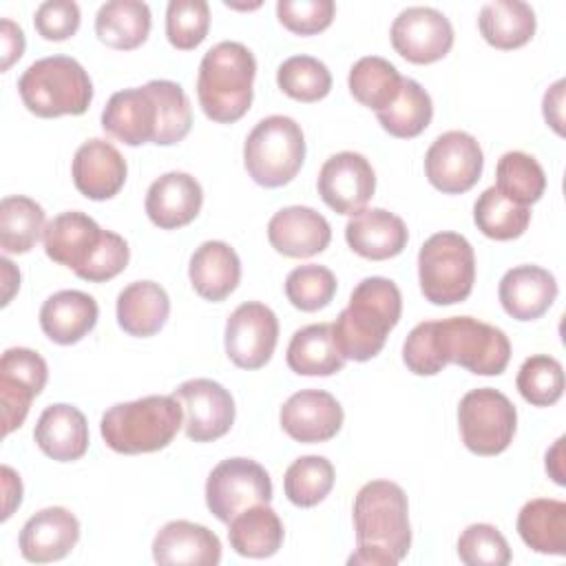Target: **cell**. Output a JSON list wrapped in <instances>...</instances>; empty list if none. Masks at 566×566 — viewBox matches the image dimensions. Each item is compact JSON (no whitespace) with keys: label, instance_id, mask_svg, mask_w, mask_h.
Returning a JSON list of instances; mask_svg holds the SVG:
<instances>
[{"label":"cell","instance_id":"cell-55","mask_svg":"<svg viewBox=\"0 0 566 566\" xmlns=\"http://www.w3.org/2000/svg\"><path fill=\"white\" fill-rule=\"evenodd\" d=\"M0 265H2V281H4V292H2V305H9L13 292L20 287V272L13 268V263L2 256L0 259Z\"/></svg>","mask_w":566,"mask_h":566},{"label":"cell","instance_id":"cell-37","mask_svg":"<svg viewBox=\"0 0 566 566\" xmlns=\"http://www.w3.org/2000/svg\"><path fill=\"white\" fill-rule=\"evenodd\" d=\"M376 117L389 135L398 139H411L431 124L433 102L416 80L402 77L396 99L387 108L378 111Z\"/></svg>","mask_w":566,"mask_h":566},{"label":"cell","instance_id":"cell-12","mask_svg":"<svg viewBox=\"0 0 566 566\" xmlns=\"http://www.w3.org/2000/svg\"><path fill=\"white\" fill-rule=\"evenodd\" d=\"M226 354L241 369H259L270 363L276 340V314L259 303H241L226 321Z\"/></svg>","mask_w":566,"mask_h":566},{"label":"cell","instance_id":"cell-28","mask_svg":"<svg viewBox=\"0 0 566 566\" xmlns=\"http://www.w3.org/2000/svg\"><path fill=\"white\" fill-rule=\"evenodd\" d=\"M97 301L80 290L51 294L40 307V327L57 345L80 343L97 323Z\"/></svg>","mask_w":566,"mask_h":566},{"label":"cell","instance_id":"cell-54","mask_svg":"<svg viewBox=\"0 0 566 566\" xmlns=\"http://www.w3.org/2000/svg\"><path fill=\"white\" fill-rule=\"evenodd\" d=\"M564 442H566V438L562 436L546 451V471L553 478V482H557L559 486L566 484V478H564Z\"/></svg>","mask_w":566,"mask_h":566},{"label":"cell","instance_id":"cell-21","mask_svg":"<svg viewBox=\"0 0 566 566\" xmlns=\"http://www.w3.org/2000/svg\"><path fill=\"white\" fill-rule=\"evenodd\" d=\"M270 245L292 259H307L321 254L332 241L327 219L307 206H287L272 214L268 223Z\"/></svg>","mask_w":566,"mask_h":566},{"label":"cell","instance_id":"cell-33","mask_svg":"<svg viewBox=\"0 0 566 566\" xmlns=\"http://www.w3.org/2000/svg\"><path fill=\"white\" fill-rule=\"evenodd\" d=\"M285 360L298 376H332L345 367V358L336 347L329 323L296 329L290 338Z\"/></svg>","mask_w":566,"mask_h":566},{"label":"cell","instance_id":"cell-35","mask_svg":"<svg viewBox=\"0 0 566 566\" xmlns=\"http://www.w3.org/2000/svg\"><path fill=\"white\" fill-rule=\"evenodd\" d=\"M95 33L111 49L133 51L150 33V9L137 0L104 2L95 15Z\"/></svg>","mask_w":566,"mask_h":566},{"label":"cell","instance_id":"cell-11","mask_svg":"<svg viewBox=\"0 0 566 566\" xmlns=\"http://www.w3.org/2000/svg\"><path fill=\"white\" fill-rule=\"evenodd\" d=\"M484 168V155L478 139L464 130H447L433 139L424 155V175L429 184L444 195L471 190Z\"/></svg>","mask_w":566,"mask_h":566},{"label":"cell","instance_id":"cell-9","mask_svg":"<svg viewBox=\"0 0 566 566\" xmlns=\"http://www.w3.org/2000/svg\"><path fill=\"white\" fill-rule=\"evenodd\" d=\"M458 424L464 447L475 455H497L509 449L517 427L513 402L497 389L480 387L462 396Z\"/></svg>","mask_w":566,"mask_h":566},{"label":"cell","instance_id":"cell-13","mask_svg":"<svg viewBox=\"0 0 566 566\" xmlns=\"http://www.w3.org/2000/svg\"><path fill=\"white\" fill-rule=\"evenodd\" d=\"M49 380L46 360L27 347H9L0 358V402L2 433L9 436L22 427L31 400Z\"/></svg>","mask_w":566,"mask_h":566},{"label":"cell","instance_id":"cell-38","mask_svg":"<svg viewBox=\"0 0 566 566\" xmlns=\"http://www.w3.org/2000/svg\"><path fill=\"white\" fill-rule=\"evenodd\" d=\"M44 210L24 195H9L0 201V248L7 254L29 252L44 232Z\"/></svg>","mask_w":566,"mask_h":566},{"label":"cell","instance_id":"cell-52","mask_svg":"<svg viewBox=\"0 0 566 566\" xmlns=\"http://www.w3.org/2000/svg\"><path fill=\"white\" fill-rule=\"evenodd\" d=\"M564 86L566 82L564 80H557L546 93H544V102H542V108H544V119L546 124H551V128L557 133V135H564Z\"/></svg>","mask_w":566,"mask_h":566},{"label":"cell","instance_id":"cell-29","mask_svg":"<svg viewBox=\"0 0 566 566\" xmlns=\"http://www.w3.org/2000/svg\"><path fill=\"white\" fill-rule=\"evenodd\" d=\"M188 276L195 292L212 303L228 298L241 281V261L226 241H203L190 256Z\"/></svg>","mask_w":566,"mask_h":566},{"label":"cell","instance_id":"cell-24","mask_svg":"<svg viewBox=\"0 0 566 566\" xmlns=\"http://www.w3.org/2000/svg\"><path fill=\"white\" fill-rule=\"evenodd\" d=\"M153 559L166 566H217L221 562V542L201 524L172 520L157 531L153 539Z\"/></svg>","mask_w":566,"mask_h":566},{"label":"cell","instance_id":"cell-43","mask_svg":"<svg viewBox=\"0 0 566 566\" xmlns=\"http://www.w3.org/2000/svg\"><path fill=\"white\" fill-rule=\"evenodd\" d=\"M279 88L296 102H318L332 91L329 69L312 55H292L276 71Z\"/></svg>","mask_w":566,"mask_h":566},{"label":"cell","instance_id":"cell-51","mask_svg":"<svg viewBox=\"0 0 566 566\" xmlns=\"http://www.w3.org/2000/svg\"><path fill=\"white\" fill-rule=\"evenodd\" d=\"M0 51H2V66H0L2 71H9L11 64L18 62L24 53V33L9 18H2L0 22Z\"/></svg>","mask_w":566,"mask_h":566},{"label":"cell","instance_id":"cell-50","mask_svg":"<svg viewBox=\"0 0 566 566\" xmlns=\"http://www.w3.org/2000/svg\"><path fill=\"white\" fill-rule=\"evenodd\" d=\"M80 7L73 0H46L35 9L33 27L49 42H62L80 29Z\"/></svg>","mask_w":566,"mask_h":566},{"label":"cell","instance_id":"cell-25","mask_svg":"<svg viewBox=\"0 0 566 566\" xmlns=\"http://www.w3.org/2000/svg\"><path fill=\"white\" fill-rule=\"evenodd\" d=\"M102 232L104 230L88 214L77 210L62 212L53 217L42 232L44 252L51 261L77 272L93 256Z\"/></svg>","mask_w":566,"mask_h":566},{"label":"cell","instance_id":"cell-4","mask_svg":"<svg viewBox=\"0 0 566 566\" xmlns=\"http://www.w3.org/2000/svg\"><path fill=\"white\" fill-rule=\"evenodd\" d=\"M256 60L241 42H219L199 64L197 97L208 119L217 124L239 122L252 104Z\"/></svg>","mask_w":566,"mask_h":566},{"label":"cell","instance_id":"cell-47","mask_svg":"<svg viewBox=\"0 0 566 566\" xmlns=\"http://www.w3.org/2000/svg\"><path fill=\"white\" fill-rule=\"evenodd\" d=\"M458 557L467 566H504L511 562V548L493 524H471L458 537Z\"/></svg>","mask_w":566,"mask_h":566},{"label":"cell","instance_id":"cell-5","mask_svg":"<svg viewBox=\"0 0 566 566\" xmlns=\"http://www.w3.org/2000/svg\"><path fill=\"white\" fill-rule=\"evenodd\" d=\"M181 427L184 409L170 394L113 405L102 416L99 433L115 453L137 455L168 447Z\"/></svg>","mask_w":566,"mask_h":566},{"label":"cell","instance_id":"cell-3","mask_svg":"<svg viewBox=\"0 0 566 566\" xmlns=\"http://www.w3.org/2000/svg\"><path fill=\"white\" fill-rule=\"evenodd\" d=\"M402 296L398 285L385 276L363 279L347 307L332 323V334L345 360L365 363L380 354L387 334L398 325Z\"/></svg>","mask_w":566,"mask_h":566},{"label":"cell","instance_id":"cell-40","mask_svg":"<svg viewBox=\"0 0 566 566\" xmlns=\"http://www.w3.org/2000/svg\"><path fill=\"white\" fill-rule=\"evenodd\" d=\"M473 221L484 237L495 241H511L522 237L528 228L531 210L526 206L513 203L495 186H491L478 197L473 206Z\"/></svg>","mask_w":566,"mask_h":566},{"label":"cell","instance_id":"cell-30","mask_svg":"<svg viewBox=\"0 0 566 566\" xmlns=\"http://www.w3.org/2000/svg\"><path fill=\"white\" fill-rule=\"evenodd\" d=\"M170 314V298L155 281H135L117 294V323L137 338L157 334Z\"/></svg>","mask_w":566,"mask_h":566},{"label":"cell","instance_id":"cell-39","mask_svg":"<svg viewBox=\"0 0 566 566\" xmlns=\"http://www.w3.org/2000/svg\"><path fill=\"white\" fill-rule=\"evenodd\" d=\"M495 188L520 206H531L546 190V175L539 161L522 150H509L497 159Z\"/></svg>","mask_w":566,"mask_h":566},{"label":"cell","instance_id":"cell-14","mask_svg":"<svg viewBox=\"0 0 566 566\" xmlns=\"http://www.w3.org/2000/svg\"><path fill=\"white\" fill-rule=\"evenodd\" d=\"M391 46L411 64H433L453 46L449 18L433 7H407L391 22Z\"/></svg>","mask_w":566,"mask_h":566},{"label":"cell","instance_id":"cell-22","mask_svg":"<svg viewBox=\"0 0 566 566\" xmlns=\"http://www.w3.org/2000/svg\"><path fill=\"white\" fill-rule=\"evenodd\" d=\"M203 203L201 184L188 172H166L146 192V214L161 230H177L197 219Z\"/></svg>","mask_w":566,"mask_h":566},{"label":"cell","instance_id":"cell-15","mask_svg":"<svg viewBox=\"0 0 566 566\" xmlns=\"http://www.w3.org/2000/svg\"><path fill=\"white\" fill-rule=\"evenodd\" d=\"M172 396L184 409V431L188 440L212 442L230 431L237 409L232 394L223 385L210 378H192L181 382Z\"/></svg>","mask_w":566,"mask_h":566},{"label":"cell","instance_id":"cell-18","mask_svg":"<svg viewBox=\"0 0 566 566\" xmlns=\"http://www.w3.org/2000/svg\"><path fill=\"white\" fill-rule=\"evenodd\" d=\"M126 159L106 139L84 142L73 157L71 175L80 195L93 201L113 199L126 184Z\"/></svg>","mask_w":566,"mask_h":566},{"label":"cell","instance_id":"cell-36","mask_svg":"<svg viewBox=\"0 0 566 566\" xmlns=\"http://www.w3.org/2000/svg\"><path fill=\"white\" fill-rule=\"evenodd\" d=\"M400 84L402 75L398 73V69L389 60L378 55H365L354 62L347 77V86L354 99L376 113L387 108L396 99Z\"/></svg>","mask_w":566,"mask_h":566},{"label":"cell","instance_id":"cell-20","mask_svg":"<svg viewBox=\"0 0 566 566\" xmlns=\"http://www.w3.org/2000/svg\"><path fill=\"white\" fill-rule=\"evenodd\" d=\"M80 539V522L64 506H49L31 515L20 531V553L27 562L46 564L66 557Z\"/></svg>","mask_w":566,"mask_h":566},{"label":"cell","instance_id":"cell-19","mask_svg":"<svg viewBox=\"0 0 566 566\" xmlns=\"http://www.w3.org/2000/svg\"><path fill=\"white\" fill-rule=\"evenodd\" d=\"M157 122V102L146 84L113 93L102 111V128L126 146L155 144Z\"/></svg>","mask_w":566,"mask_h":566},{"label":"cell","instance_id":"cell-8","mask_svg":"<svg viewBox=\"0 0 566 566\" xmlns=\"http://www.w3.org/2000/svg\"><path fill=\"white\" fill-rule=\"evenodd\" d=\"M418 281L433 305H455L469 298L475 283V254L458 232L431 234L418 252Z\"/></svg>","mask_w":566,"mask_h":566},{"label":"cell","instance_id":"cell-53","mask_svg":"<svg viewBox=\"0 0 566 566\" xmlns=\"http://www.w3.org/2000/svg\"><path fill=\"white\" fill-rule=\"evenodd\" d=\"M0 475H2V493H4V506H2V522H4L22 502V482H20V475L7 464H2Z\"/></svg>","mask_w":566,"mask_h":566},{"label":"cell","instance_id":"cell-7","mask_svg":"<svg viewBox=\"0 0 566 566\" xmlns=\"http://www.w3.org/2000/svg\"><path fill=\"white\" fill-rule=\"evenodd\" d=\"M305 161V137L287 115L261 119L243 144V166L254 184L281 188L290 184Z\"/></svg>","mask_w":566,"mask_h":566},{"label":"cell","instance_id":"cell-44","mask_svg":"<svg viewBox=\"0 0 566 566\" xmlns=\"http://www.w3.org/2000/svg\"><path fill=\"white\" fill-rule=\"evenodd\" d=\"M517 391L533 407H551L564 394V367L546 354L528 356L515 378Z\"/></svg>","mask_w":566,"mask_h":566},{"label":"cell","instance_id":"cell-6","mask_svg":"<svg viewBox=\"0 0 566 566\" xmlns=\"http://www.w3.org/2000/svg\"><path fill=\"white\" fill-rule=\"evenodd\" d=\"M18 93L38 117L82 115L93 99V82L84 66L69 55L35 60L18 80Z\"/></svg>","mask_w":566,"mask_h":566},{"label":"cell","instance_id":"cell-42","mask_svg":"<svg viewBox=\"0 0 566 566\" xmlns=\"http://www.w3.org/2000/svg\"><path fill=\"white\" fill-rule=\"evenodd\" d=\"M157 102V146H172L179 144L192 126V108L190 99L177 82L170 80H150L146 84Z\"/></svg>","mask_w":566,"mask_h":566},{"label":"cell","instance_id":"cell-32","mask_svg":"<svg viewBox=\"0 0 566 566\" xmlns=\"http://www.w3.org/2000/svg\"><path fill=\"white\" fill-rule=\"evenodd\" d=\"M283 537V522L268 504L248 506L228 522L230 546L243 557H272L281 548Z\"/></svg>","mask_w":566,"mask_h":566},{"label":"cell","instance_id":"cell-23","mask_svg":"<svg viewBox=\"0 0 566 566\" xmlns=\"http://www.w3.org/2000/svg\"><path fill=\"white\" fill-rule=\"evenodd\" d=\"M345 241L358 256L385 261L405 250L409 230L398 214L385 208H365L347 221Z\"/></svg>","mask_w":566,"mask_h":566},{"label":"cell","instance_id":"cell-45","mask_svg":"<svg viewBox=\"0 0 566 566\" xmlns=\"http://www.w3.org/2000/svg\"><path fill=\"white\" fill-rule=\"evenodd\" d=\"M336 276L329 268L307 263L294 268L285 279V296L301 312H316L332 303Z\"/></svg>","mask_w":566,"mask_h":566},{"label":"cell","instance_id":"cell-26","mask_svg":"<svg viewBox=\"0 0 566 566\" xmlns=\"http://www.w3.org/2000/svg\"><path fill=\"white\" fill-rule=\"evenodd\" d=\"M497 296L504 312L515 321H535L555 303L557 281L539 265H517L502 276Z\"/></svg>","mask_w":566,"mask_h":566},{"label":"cell","instance_id":"cell-46","mask_svg":"<svg viewBox=\"0 0 566 566\" xmlns=\"http://www.w3.org/2000/svg\"><path fill=\"white\" fill-rule=\"evenodd\" d=\"M210 29L206 0H170L166 9V38L179 51L197 49Z\"/></svg>","mask_w":566,"mask_h":566},{"label":"cell","instance_id":"cell-48","mask_svg":"<svg viewBox=\"0 0 566 566\" xmlns=\"http://www.w3.org/2000/svg\"><path fill=\"white\" fill-rule=\"evenodd\" d=\"M336 13L332 0H279L276 18L279 22L296 35H316L325 31Z\"/></svg>","mask_w":566,"mask_h":566},{"label":"cell","instance_id":"cell-2","mask_svg":"<svg viewBox=\"0 0 566 566\" xmlns=\"http://www.w3.org/2000/svg\"><path fill=\"white\" fill-rule=\"evenodd\" d=\"M356 553L347 564L396 566L411 548L409 504L402 486L389 480H371L354 500Z\"/></svg>","mask_w":566,"mask_h":566},{"label":"cell","instance_id":"cell-41","mask_svg":"<svg viewBox=\"0 0 566 566\" xmlns=\"http://www.w3.org/2000/svg\"><path fill=\"white\" fill-rule=\"evenodd\" d=\"M334 467L323 455H303L294 460L283 478V489L294 506L310 509L323 502L334 486Z\"/></svg>","mask_w":566,"mask_h":566},{"label":"cell","instance_id":"cell-34","mask_svg":"<svg viewBox=\"0 0 566 566\" xmlns=\"http://www.w3.org/2000/svg\"><path fill=\"white\" fill-rule=\"evenodd\" d=\"M535 11L522 0H493L480 9L478 29L482 38L502 51L520 49L535 35Z\"/></svg>","mask_w":566,"mask_h":566},{"label":"cell","instance_id":"cell-10","mask_svg":"<svg viewBox=\"0 0 566 566\" xmlns=\"http://www.w3.org/2000/svg\"><path fill=\"white\" fill-rule=\"evenodd\" d=\"M272 480L268 471L250 458L221 460L206 480V504L210 513L228 524L243 509L270 504Z\"/></svg>","mask_w":566,"mask_h":566},{"label":"cell","instance_id":"cell-16","mask_svg":"<svg viewBox=\"0 0 566 566\" xmlns=\"http://www.w3.org/2000/svg\"><path fill=\"white\" fill-rule=\"evenodd\" d=\"M316 188L327 208L338 214H356L365 210L376 190V175L367 157L343 150L325 159L318 170Z\"/></svg>","mask_w":566,"mask_h":566},{"label":"cell","instance_id":"cell-31","mask_svg":"<svg viewBox=\"0 0 566 566\" xmlns=\"http://www.w3.org/2000/svg\"><path fill=\"white\" fill-rule=\"evenodd\" d=\"M522 542L542 555H566V502L553 497L528 500L517 513Z\"/></svg>","mask_w":566,"mask_h":566},{"label":"cell","instance_id":"cell-27","mask_svg":"<svg viewBox=\"0 0 566 566\" xmlns=\"http://www.w3.org/2000/svg\"><path fill=\"white\" fill-rule=\"evenodd\" d=\"M33 440L40 451L55 462L80 460L88 449L86 418L73 405H51L40 413Z\"/></svg>","mask_w":566,"mask_h":566},{"label":"cell","instance_id":"cell-1","mask_svg":"<svg viewBox=\"0 0 566 566\" xmlns=\"http://www.w3.org/2000/svg\"><path fill=\"white\" fill-rule=\"evenodd\" d=\"M402 360L416 376H436L449 363L478 376H500L511 360V343L495 325L451 316L416 325L402 345Z\"/></svg>","mask_w":566,"mask_h":566},{"label":"cell","instance_id":"cell-49","mask_svg":"<svg viewBox=\"0 0 566 566\" xmlns=\"http://www.w3.org/2000/svg\"><path fill=\"white\" fill-rule=\"evenodd\" d=\"M128 259H130V248H128L126 239L119 237L117 232L104 230L102 241L95 248L93 256L75 274L88 283H104V281H111L113 276H117L119 272H124V268L128 265Z\"/></svg>","mask_w":566,"mask_h":566},{"label":"cell","instance_id":"cell-17","mask_svg":"<svg viewBox=\"0 0 566 566\" xmlns=\"http://www.w3.org/2000/svg\"><path fill=\"white\" fill-rule=\"evenodd\" d=\"M343 418L340 402L323 389H301L292 394L279 413L283 431L305 444L332 440L340 431Z\"/></svg>","mask_w":566,"mask_h":566}]
</instances>
